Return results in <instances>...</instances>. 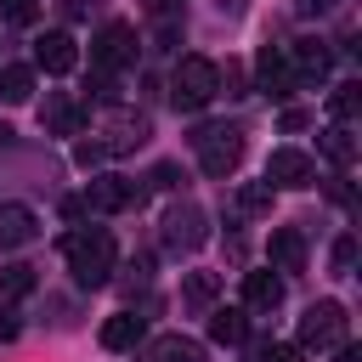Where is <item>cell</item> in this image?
<instances>
[{"label": "cell", "mask_w": 362, "mask_h": 362, "mask_svg": "<svg viewBox=\"0 0 362 362\" xmlns=\"http://www.w3.org/2000/svg\"><path fill=\"white\" fill-rule=\"evenodd\" d=\"M215 96H221V68H215L209 57H181L175 74H170V102H175L181 113H198V107H209Z\"/></svg>", "instance_id": "7a4b0ae2"}, {"label": "cell", "mask_w": 362, "mask_h": 362, "mask_svg": "<svg viewBox=\"0 0 362 362\" xmlns=\"http://www.w3.org/2000/svg\"><path fill=\"white\" fill-rule=\"evenodd\" d=\"M266 255H272V272H305V238L294 226H277L272 243H266Z\"/></svg>", "instance_id": "4fadbf2b"}, {"label": "cell", "mask_w": 362, "mask_h": 362, "mask_svg": "<svg viewBox=\"0 0 362 362\" xmlns=\"http://www.w3.org/2000/svg\"><path fill=\"white\" fill-rule=\"evenodd\" d=\"M62 255H68V272H74V283L79 288H102L107 277H113V238L102 232V226H90V232H68L62 238Z\"/></svg>", "instance_id": "6da1fadb"}, {"label": "cell", "mask_w": 362, "mask_h": 362, "mask_svg": "<svg viewBox=\"0 0 362 362\" xmlns=\"http://www.w3.org/2000/svg\"><path fill=\"white\" fill-rule=\"evenodd\" d=\"M356 266V238H339L334 243V272H351Z\"/></svg>", "instance_id": "484cf974"}, {"label": "cell", "mask_w": 362, "mask_h": 362, "mask_svg": "<svg viewBox=\"0 0 362 362\" xmlns=\"http://www.w3.org/2000/svg\"><path fill=\"white\" fill-rule=\"evenodd\" d=\"M136 28L130 23H107L96 40H90V62H96V74H119V68H130L136 62Z\"/></svg>", "instance_id": "8992f818"}, {"label": "cell", "mask_w": 362, "mask_h": 362, "mask_svg": "<svg viewBox=\"0 0 362 362\" xmlns=\"http://www.w3.org/2000/svg\"><path fill=\"white\" fill-rule=\"evenodd\" d=\"M322 153H328V158L345 170V164L356 158V141H351V130H345V124H328V130H322Z\"/></svg>", "instance_id": "603a6c76"}, {"label": "cell", "mask_w": 362, "mask_h": 362, "mask_svg": "<svg viewBox=\"0 0 362 362\" xmlns=\"http://www.w3.org/2000/svg\"><path fill=\"white\" fill-rule=\"evenodd\" d=\"M238 209L243 215H266L272 209V187H238Z\"/></svg>", "instance_id": "cb8c5ba5"}, {"label": "cell", "mask_w": 362, "mask_h": 362, "mask_svg": "<svg viewBox=\"0 0 362 362\" xmlns=\"http://www.w3.org/2000/svg\"><path fill=\"white\" fill-rule=\"evenodd\" d=\"M141 362H204V345L187 334H158L141 345Z\"/></svg>", "instance_id": "8fae6325"}, {"label": "cell", "mask_w": 362, "mask_h": 362, "mask_svg": "<svg viewBox=\"0 0 362 362\" xmlns=\"http://www.w3.org/2000/svg\"><path fill=\"white\" fill-rule=\"evenodd\" d=\"M243 300H249L255 311H277V305H283V272H272V266H266V272H249V277H243Z\"/></svg>", "instance_id": "5bb4252c"}, {"label": "cell", "mask_w": 362, "mask_h": 362, "mask_svg": "<svg viewBox=\"0 0 362 362\" xmlns=\"http://www.w3.org/2000/svg\"><path fill=\"white\" fill-rule=\"evenodd\" d=\"M266 362H305L300 345H266Z\"/></svg>", "instance_id": "83f0119b"}, {"label": "cell", "mask_w": 362, "mask_h": 362, "mask_svg": "<svg viewBox=\"0 0 362 362\" xmlns=\"http://www.w3.org/2000/svg\"><path fill=\"white\" fill-rule=\"evenodd\" d=\"M294 11H300V17H328L334 0H294Z\"/></svg>", "instance_id": "f1b7e54d"}, {"label": "cell", "mask_w": 362, "mask_h": 362, "mask_svg": "<svg viewBox=\"0 0 362 362\" xmlns=\"http://www.w3.org/2000/svg\"><path fill=\"white\" fill-rule=\"evenodd\" d=\"M181 294H187V305H215V294H221V277H215V272H187Z\"/></svg>", "instance_id": "7402d4cb"}, {"label": "cell", "mask_w": 362, "mask_h": 362, "mask_svg": "<svg viewBox=\"0 0 362 362\" xmlns=\"http://www.w3.org/2000/svg\"><path fill=\"white\" fill-rule=\"evenodd\" d=\"M130 204H141V187H136V181H124V175H90V187H85V209H96V215H119V209H130Z\"/></svg>", "instance_id": "52a82bcc"}, {"label": "cell", "mask_w": 362, "mask_h": 362, "mask_svg": "<svg viewBox=\"0 0 362 362\" xmlns=\"http://www.w3.org/2000/svg\"><path fill=\"white\" fill-rule=\"evenodd\" d=\"M0 96H6V102H28V96H34V68H23V62L0 68Z\"/></svg>", "instance_id": "ffe728a7"}, {"label": "cell", "mask_w": 362, "mask_h": 362, "mask_svg": "<svg viewBox=\"0 0 362 362\" xmlns=\"http://www.w3.org/2000/svg\"><path fill=\"white\" fill-rule=\"evenodd\" d=\"M249 328H243V311H232V305H215L209 311V339H221V345H238Z\"/></svg>", "instance_id": "ac0fdd59"}, {"label": "cell", "mask_w": 362, "mask_h": 362, "mask_svg": "<svg viewBox=\"0 0 362 362\" xmlns=\"http://www.w3.org/2000/svg\"><path fill=\"white\" fill-rule=\"evenodd\" d=\"M74 158L90 170V164H102V158H107V147H102V141H79V147H74Z\"/></svg>", "instance_id": "4316f807"}, {"label": "cell", "mask_w": 362, "mask_h": 362, "mask_svg": "<svg viewBox=\"0 0 362 362\" xmlns=\"http://www.w3.org/2000/svg\"><path fill=\"white\" fill-rule=\"evenodd\" d=\"M356 107H362V85H356V79H345V85H334V96H328V113H334V124H345V119H356Z\"/></svg>", "instance_id": "44dd1931"}, {"label": "cell", "mask_w": 362, "mask_h": 362, "mask_svg": "<svg viewBox=\"0 0 362 362\" xmlns=\"http://www.w3.org/2000/svg\"><path fill=\"white\" fill-rule=\"evenodd\" d=\"M283 57H288L294 79H328V51H322L317 40H300V45H288Z\"/></svg>", "instance_id": "e0dca14e"}, {"label": "cell", "mask_w": 362, "mask_h": 362, "mask_svg": "<svg viewBox=\"0 0 362 362\" xmlns=\"http://www.w3.org/2000/svg\"><path fill=\"white\" fill-rule=\"evenodd\" d=\"M0 339H17V317L11 311H0Z\"/></svg>", "instance_id": "4dcf8cb0"}, {"label": "cell", "mask_w": 362, "mask_h": 362, "mask_svg": "<svg viewBox=\"0 0 362 362\" xmlns=\"http://www.w3.org/2000/svg\"><path fill=\"white\" fill-rule=\"evenodd\" d=\"M34 62H40L45 74H74L79 45H74L68 34H45V40H34Z\"/></svg>", "instance_id": "7c38bea8"}, {"label": "cell", "mask_w": 362, "mask_h": 362, "mask_svg": "<svg viewBox=\"0 0 362 362\" xmlns=\"http://www.w3.org/2000/svg\"><path fill=\"white\" fill-rule=\"evenodd\" d=\"M141 339H147V322H141L136 311H119V317L102 322V345H107V351H136Z\"/></svg>", "instance_id": "9a60e30c"}, {"label": "cell", "mask_w": 362, "mask_h": 362, "mask_svg": "<svg viewBox=\"0 0 362 362\" xmlns=\"http://www.w3.org/2000/svg\"><path fill=\"white\" fill-rule=\"evenodd\" d=\"M328 345H345V305L339 300H317L300 317V351H328Z\"/></svg>", "instance_id": "5b68a950"}, {"label": "cell", "mask_w": 362, "mask_h": 362, "mask_svg": "<svg viewBox=\"0 0 362 362\" xmlns=\"http://www.w3.org/2000/svg\"><path fill=\"white\" fill-rule=\"evenodd\" d=\"M175 181H181V170H175V164H158V170H153V187H164V192H170Z\"/></svg>", "instance_id": "f546056e"}, {"label": "cell", "mask_w": 362, "mask_h": 362, "mask_svg": "<svg viewBox=\"0 0 362 362\" xmlns=\"http://www.w3.org/2000/svg\"><path fill=\"white\" fill-rule=\"evenodd\" d=\"M158 238H164V249H170V255H192V249L209 238L204 209H198V204H170V209H164V221H158Z\"/></svg>", "instance_id": "277c9868"}, {"label": "cell", "mask_w": 362, "mask_h": 362, "mask_svg": "<svg viewBox=\"0 0 362 362\" xmlns=\"http://www.w3.org/2000/svg\"><path fill=\"white\" fill-rule=\"evenodd\" d=\"M85 119H90V113H85L74 96H62V90H57V96H45V107H40V124H45L51 136H79V130H85Z\"/></svg>", "instance_id": "30bf717a"}, {"label": "cell", "mask_w": 362, "mask_h": 362, "mask_svg": "<svg viewBox=\"0 0 362 362\" xmlns=\"http://www.w3.org/2000/svg\"><path fill=\"white\" fill-rule=\"evenodd\" d=\"M34 266H23V260H11V266H0V294L6 300H23V294H34Z\"/></svg>", "instance_id": "d6986e66"}, {"label": "cell", "mask_w": 362, "mask_h": 362, "mask_svg": "<svg viewBox=\"0 0 362 362\" xmlns=\"http://www.w3.org/2000/svg\"><path fill=\"white\" fill-rule=\"evenodd\" d=\"M311 175H317V164L300 147H277L266 158V187H311Z\"/></svg>", "instance_id": "ba28073f"}, {"label": "cell", "mask_w": 362, "mask_h": 362, "mask_svg": "<svg viewBox=\"0 0 362 362\" xmlns=\"http://www.w3.org/2000/svg\"><path fill=\"white\" fill-rule=\"evenodd\" d=\"M34 209L28 204H0V249H23L34 238Z\"/></svg>", "instance_id": "2e32d148"}, {"label": "cell", "mask_w": 362, "mask_h": 362, "mask_svg": "<svg viewBox=\"0 0 362 362\" xmlns=\"http://www.w3.org/2000/svg\"><path fill=\"white\" fill-rule=\"evenodd\" d=\"M0 17L23 28V23H34V17H40V0H0Z\"/></svg>", "instance_id": "d4e9b609"}, {"label": "cell", "mask_w": 362, "mask_h": 362, "mask_svg": "<svg viewBox=\"0 0 362 362\" xmlns=\"http://www.w3.org/2000/svg\"><path fill=\"white\" fill-rule=\"evenodd\" d=\"M192 153H198L209 181H226L238 170V158H243V130L238 124H198L192 130Z\"/></svg>", "instance_id": "3957f363"}, {"label": "cell", "mask_w": 362, "mask_h": 362, "mask_svg": "<svg viewBox=\"0 0 362 362\" xmlns=\"http://www.w3.org/2000/svg\"><path fill=\"white\" fill-rule=\"evenodd\" d=\"M334 362H362V351L356 345H334Z\"/></svg>", "instance_id": "1f68e13d"}, {"label": "cell", "mask_w": 362, "mask_h": 362, "mask_svg": "<svg viewBox=\"0 0 362 362\" xmlns=\"http://www.w3.org/2000/svg\"><path fill=\"white\" fill-rule=\"evenodd\" d=\"M255 74H260V90H266L272 102H283V96L294 90V68H288V57H283L277 45H260V57H255Z\"/></svg>", "instance_id": "9c48e42d"}, {"label": "cell", "mask_w": 362, "mask_h": 362, "mask_svg": "<svg viewBox=\"0 0 362 362\" xmlns=\"http://www.w3.org/2000/svg\"><path fill=\"white\" fill-rule=\"evenodd\" d=\"M6 141H11V130H6V124H0V147H6Z\"/></svg>", "instance_id": "d6a6232c"}]
</instances>
